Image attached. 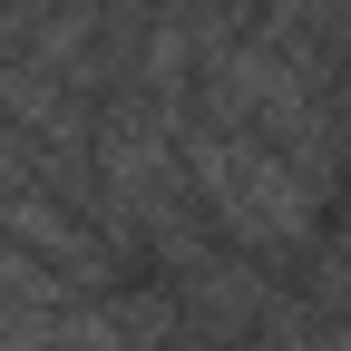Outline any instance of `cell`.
Returning a JSON list of instances; mask_svg holds the SVG:
<instances>
[{
  "instance_id": "obj_1",
  "label": "cell",
  "mask_w": 351,
  "mask_h": 351,
  "mask_svg": "<svg viewBox=\"0 0 351 351\" xmlns=\"http://www.w3.org/2000/svg\"><path fill=\"white\" fill-rule=\"evenodd\" d=\"M186 195L205 205V225L225 234L234 254H302L322 225V186L302 176L274 137H254V127H225L205 117L186 127Z\"/></svg>"
},
{
  "instance_id": "obj_2",
  "label": "cell",
  "mask_w": 351,
  "mask_h": 351,
  "mask_svg": "<svg viewBox=\"0 0 351 351\" xmlns=\"http://www.w3.org/2000/svg\"><path fill=\"white\" fill-rule=\"evenodd\" d=\"M263 20H274V39H293L302 59H351V0H263Z\"/></svg>"
},
{
  "instance_id": "obj_3",
  "label": "cell",
  "mask_w": 351,
  "mask_h": 351,
  "mask_svg": "<svg viewBox=\"0 0 351 351\" xmlns=\"http://www.w3.org/2000/svg\"><path fill=\"white\" fill-rule=\"evenodd\" d=\"M29 176H39V166H29V147L10 137V127H0V205H10V195L29 186Z\"/></svg>"
},
{
  "instance_id": "obj_4",
  "label": "cell",
  "mask_w": 351,
  "mask_h": 351,
  "mask_svg": "<svg viewBox=\"0 0 351 351\" xmlns=\"http://www.w3.org/2000/svg\"><path fill=\"white\" fill-rule=\"evenodd\" d=\"M341 263H351V215H341Z\"/></svg>"
}]
</instances>
